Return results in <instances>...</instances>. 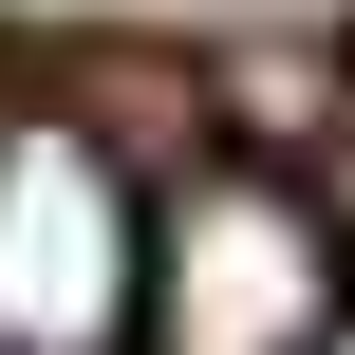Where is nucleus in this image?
Wrapping results in <instances>:
<instances>
[{"instance_id": "nucleus-1", "label": "nucleus", "mask_w": 355, "mask_h": 355, "mask_svg": "<svg viewBox=\"0 0 355 355\" xmlns=\"http://www.w3.org/2000/svg\"><path fill=\"white\" fill-rule=\"evenodd\" d=\"M355 300L337 262V206L281 187V168H187L168 225H150V355H318Z\"/></svg>"}, {"instance_id": "nucleus-2", "label": "nucleus", "mask_w": 355, "mask_h": 355, "mask_svg": "<svg viewBox=\"0 0 355 355\" xmlns=\"http://www.w3.org/2000/svg\"><path fill=\"white\" fill-rule=\"evenodd\" d=\"M0 355H150V225L75 112H0Z\"/></svg>"}]
</instances>
